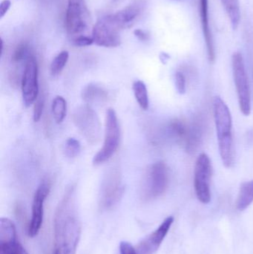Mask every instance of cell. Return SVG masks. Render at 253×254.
<instances>
[{"label": "cell", "mask_w": 253, "mask_h": 254, "mask_svg": "<svg viewBox=\"0 0 253 254\" xmlns=\"http://www.w3.org/2000/svg\"><path fill=\"white\" fill-rule=\"evenodd\" d=\"M52 254H75L81 235V222L77 211L75 186L67 188L59 201L53 220Z\"/></svg>", "instance_id": "1"}, {"label": "cell", "mask_w": 253, "mask_h": 254, "mask_svg": "<svg viewBox=\"0 0 253 254\" xmlns=\"http://www.w3.org/2000/svg\"><path fill=\"white\" fill-rule=\"evenodd\" d=\"M213 110L220 156L224 167L230 168L234 164L235 158L231 113L227 104L219 96L214 98Z\"/></svg>", "instance_id": "2"}, {"label": "cell", "mask_w": 253, "mask_h": 254, "mask_svg": "<svg viewBox=\"0 0 253 254\" xmlns=\"http://www.w3.org/2000/svg\"><path fill=\"white\" fill-rule=\"evenodd\" d=\"M169 182V172L163 161L152 164L146 171L141 193L146 200L154 199L161 196L167 189Z\"/></svg>", "instance_id": "3"}, {"label": "cell", "mask_w": 253, "mask_h": 254, "mask_svg": "<svg viewBox=\"0 0 253 254\" xmlns=\"http://www.w3.org/2000/svg\"><path fill=\"white\" fill-rule=\"evenodd\" d=\"M90 14L85 0H68L65 28L71 41L85 35L90 28Z\"/></svg>", "instance_id": "4"}, {"label": "cell", "mask_w": 253, "mask_h": 254, "mask_svg": "<svg viewBox=\"0 0 253 254\" xmlns=\"http://www.w3.org/2000/svg\"><path fill=\"white\" fill-rule=\"evenodd\" d=\"M72 121L82 135L91 145H95L101 137V125L96 112L89 105L77 107L72 115Z\"/></svg>", "instance_id": "5"}, {"label": "cell", "mask_w": 253, "mask_h": 254, "mask_svg": "<svg viewBox=\"0 0 253 254\" xmlns=\"http://www.w3.org/2000/svg\"><path fill=\"white\" fill-rule=\"evenodd\" d=\"M121 173L117 167L111 169L104 176L100 191V207L103 210H112L120 202L124 193Z\"/></svg>", "instance_id": "6"}, {"label": "cell", "mask_w": 253, "mask_h": 254, "mask_svg": "<svg viewBox=\"0 0 253 254\" xmlns=\"http://www.w3.org/2000/svg\"><path fill=\"white\" fill-rule=\"evenodd\" d=\"M232 66L240 110L244 116H250L251 113V86L245 68V61L240 52L233 54Z\"/></svg>", "instance_id": "7"}, {"label": "cell", "mask_w": 253, "mask_h": 254, "mask_svg": "<svg viewBox=\"0 0 253 254\" xmlns=\"http://www.w3.org/2000/svg\"><path fill=\"white\" fill-rule=\"evenodd\" d=\"M120 130L117 114L113 109H108L105 118V138L103 146L94 156V165H101L108 161L117 150L120 143Z\"/></svg>", "instance_id": "8"}, {"label": "cell", "mask_w": 253, "mask_h": 254, "mask_svg": "<svg viewBox=\"0 0 253 254\" xmlns=\"http://www.w3.org/2000/svg\"><path fill=\"white\" fill-rule=\"evenodd\" d=\"M121 29L112 14L102 16L92 29L94 43L101 47H117L121 43L120 35Z\"/></svg>", "instance_id": "9"}, {"label": "cell", "mask_w": 253, "mask_h": 254, "mask_svg": "<svg viewBox=\"0 0 253 254\" xmlns=\"http://www.w3.org/2000/svg\"><path fill=\"white\" fill-rule=\"evenodd\" d=\"M172 135L190 153L196 150L202 140V129L197 123H188L183 119H174L169 125Z\"/></svg>", "instance_id": "10"}, {"label": "cell", "mask_w": 253, "mask_h": 254, "mask_svg": "<svg viewBox=\"0 0 253 254\" xmlns=\"http://www.w3.org/2000/svg\"><path fill=\"white\" fill-rule=\"evenodd\" d=\"M211 177L210 159L206 153H202L196 160L194 185L198 199L203 204H208L211 200Z\"/></svg>", "instance_id": "11"}, {"label": "cell", "mask_w": 253, "mask_h": 254, "mask_svg": "<svg viewBox=\"0 0 253 254\" xmlns=\"http://www.w3.org/2000/svg\"><path fill=\"white\" fill-rule=\"evenodd\" d=\"M22 99L25 107L35 103L40 95L38 83V65L34 56L25 62V68L21 80Z\"/></svg>", "instance_id": "12"}, {"label": "cell", "mask_w": 253, "mask_h": 254, "mask_svg": "<svg viewBox=\"0 0 253 254\" xmlns=\"http://www.w3.org/2000/svg\"><path fill=\"white\" fill-rule=\"evenodd\" d=\"M51 185L49 181L45 180L34 194L32 204V216L28 225V234L31 238L38 235L43 222L44 215V203L50 192Z\"/></svg>", "instance_id": "13"}, {"label": "cell", "mask_w": 253, "mask_h": 254, "mask_svg": "<svg viewBox=\"0 0 253 254\" xmlns=\"http://www.w3.org/2000/svg\"><path fill=\"white\" fill-rule=\"evenodd\" d=\"M0 254H29L17 240L14 224L7 218L0 219Z\"/></svg>", "instance_id": "14"}, {"label": "cell", "mask_w": 253, "mask_h": 254, "mask_svg": "<svg viewBox=\"0 0 253 254\" xmlns=\"http://www.w3.org/2000/svg\"><path fill=\"white\" fill-rule=\"evenodd\" d=\"M174 218L169 216L166 218L157 230L152 233L148 237H146L139 245H138L137 252L138 254H154L158 250L160 245L167 235L172 223Z\"/></svg>", "instance_id": "15"}, {"label": "cell", "mask_w": 253, "mask_h": 254, "mask_svg": "<svg viewBox=\"0 0 253 254\" xmlns=\"http://www.w3.org/2000/svg\"><path fill=\"white\" fill-rule=\"evenodd\" d=\"M199 4H200L199 7H200L201 21H202L203 37H204L206 50H207L208 59L209 62L213 63L215 61V49L212 31L209 26L208 0H199Z\"/></svg>", "instance_id": "16"}, {"label": "cell", "mask_w": 253, "mask_h": 254, "mask_svg": "<svg viewBox=\"0 0 253 254\" xmlns=\"http://www.w3.org/2000/svg\"><path fill=\"white\" fill-rule=\"evenodd\" d=\"M143 7L142 3L135 2L112 15L122 29L129 28L142 13Z\"/></svg>", "instance_id": "17"}, {"label": "cell", "mask_w": 253, "mask_h": 254, "mask_svg": "<svg viewBox=\"0 0 253 254\" xmlns=\"http://www.w3.org/2000/svg\"><path fill=\"white\" fill-rule=\"evenodd\" d=\"M82 98L87 104H101L108 101V92L96 83H89L82 91Z\"/></svg>", "instance_id": "18"}, {"label": "cell", "mask_w": 253, "mask_h": 254, "mask_svg": "<svg viewBox=\"0 0 253 254\" xmlns=\"http://www.w3.org/2000/svg\"><path fill=\"white\" fill-rule=\"evenodd\" d=\"M253 202V180L244 182L241 185L240 190L238 196L237 206L238 210L240 211L246 210Z\"/></svg>", "instance_id": "19"}, {"label": "cell", "mask_w": 253, "mask_h": 254, "mask_svg": "<svg viewBox=\"0 0 253 254\" xmlns=\"http://www.w3.org/2000/svg\"><path fill=\"white\" fill-rule=\"evenodd\" d=\"M223 7L230 19L232 28L236 30L241 20L240 2L239 0H221Z\"/></svg>", "instance_id": "20"}, {"label": "cell", "mask_w": 253, "mask_h": 254, "mask_svg": "<svg viewBox=\"0 0 253 254\" xmlns=\"http://www.w3.org/2000/svg\"><path fill=\"white\" fill-rule=\"evenodd\" d=\"M134 95L135 99L143 110H147L150 106V100H149L148 91L147 86L141 80H136L132 85Z\"/></svg>", "instance_id": "21"}, {"label": "cell", "mask_w": 253, "mask_h": 254, "mask_svg": "<svg viewBox=\"0 0 253 254\" xmlns=\"http://www.w3.org/2000/svg\"><path fill=\"white\" fill-rule=\"evenodd\" d=\"M52 115L56 124H61L66 116L67 103L62 96H56L51 105Z\"/></svg>", "instance_id": "22"}, {"label": "cell", "mask_w": 253, "mask_h": 254, "mask_svg": "<svg viewBox=\"0 0 253 254\" xmlns=\"http://www.w3.org/2000/svg\"><path fill=\"white\" fill-rule=\"evenodd\" d=\"M69 58V54L67 51H63L58 54L51 64L50 72L53 77L59 75L65 68Z\"/></svg>", "instance_id": "23"}, {"label": "cell", "mask_w": 253, "mask_h": 254, "mask_svg": "<svg viewBox=\"0 0 253 254\" xmlns=\"http://www.w3.org/2000/svg\"><path fill=\"white\" fill-rule=\"evenodd\" d=\"M32 56L31 54V49L27 43H21L15 49L12 55V61L15 64L27 61L29 59L30 57Z\"/></svg>", "instance_id": "24"}, {"label": "cell", "mask_w": 253, "mask_h": 254, "mask_svg": "<svg viewBox=\"0 0 253 254\" xmlns=\"http://www.w3.org/2000/svg\"><path fill=\"white\" fill-rule=\"evenodd\" d=\"M80 150H81V145L78 140L74 137L67 139L64 146V152L68 158H76L78 156Z\"/></svg>", "instance_id": "25"}, {"label": "cell", "mask_w": 253, "mask_h": 254, "mask_svg": "<svg viewBox=\"0 0 253 254\" xmlns=\"http://www.w3.org/2000/svg\"><path fill=\"white\" fill-rule=\"evenodd\" d=\"M45 102H46V97L44 93L41 92L34 103V113H33V119L34 122H38L41 119L45 108Z\"/></svg>", "instance_id": "26"}, {"label": "cell", "mask_w": 253, "mask_h": 254, "mask_svg": "<svg viewBox=\"0 0 253 254\" xmlns=\"http://www.w3.org/2000/svg\"><path fill=\"white\" fill-rule=\"evenodd\" d=\"M175 86L177 90L181 95H184L187 92V80L186 77L182 71H178L175 75Z\"/></svg>", "instance_id": "27"}, {"label": "cell", "mask_w": 253, "mask_h": 254, "mask_svg": "<svg viewBox=\"0 0 253 254\" xmlns=\"http://www.w3.org/2000/svg\"><path fill=\"white\" fill-rule=\"evenodd\" d=\"M74 46H78V47H86V46H89L93 44L94 40L92 37H88L86 35L80 36V37H77L72 40Z\"/></svg>", "instance_id": "28"}, {"label": "cell", "mask_w": 253, "mask_h": 254, "mask_svg": "<svg viewBox=\"0 0 253 254\" xmlns=\"http://www.w3.org/2000/svg\"><path fill=\"white\" fill-rule=\"evenodd\" d=\"M120 254H138L136 249L129 242L123 241L120 244Z\"/></svg>", "instance_id": "29"}, {"label": "cell", "mask_w": 253, "mask_h": 254, "mask_svg": "<svg viewBox=\"0 0 253 254\" xmlns=\"http://www.w3.org/2000/svg\"><path fill=\"white\" fill-rule=\"evenodd\" d=\"M11 5V1L10 0H3L0 4V18H2L7 13V10Z\"/></svg>", "instance_id": "30"}, {"label": "cell", "mask_w": 253, "mask_h": 254, "mask_svg": "<svg viewBox=\"0 0 253 254\" xmlns=\"http://www.w3.org/2000/svg\"><path fill=\"white\" fill-rule=\"evenodd\" d=\"M134 34L135 37L141 40V41H147L149 40V34L146 33L145 31L141 29H136L134 31Z\"/></svg>", "instance_id": "31"}, {"label": "cell", "mask_w": 253, "mask_h": 254, "mask_svg": "<svg viewBox=\"0 0 253 254\" xmlns=\"http://www.w3.org/2000/svg\"><path fill=\"white\" fill-rule=\"evenodd\" d=\"M160 61L163 64H166L168 60L169 59V56L166 53H162L160 56Z\"/></svg>", "instance_id": "32"}, {"label": "cell", "mask_w": 253, "mask_h": 254, "mask_svg": "<svg viewBox=\"0 0 253 254\" xmlns=\"http://www.w3.org/2000/svg\"><path fill=\"white\" fill-rule=\"evenodd\" d=\"M175 1H183V0H175Z\"/></svg>", "instance_id": "33"}]
</instances>
